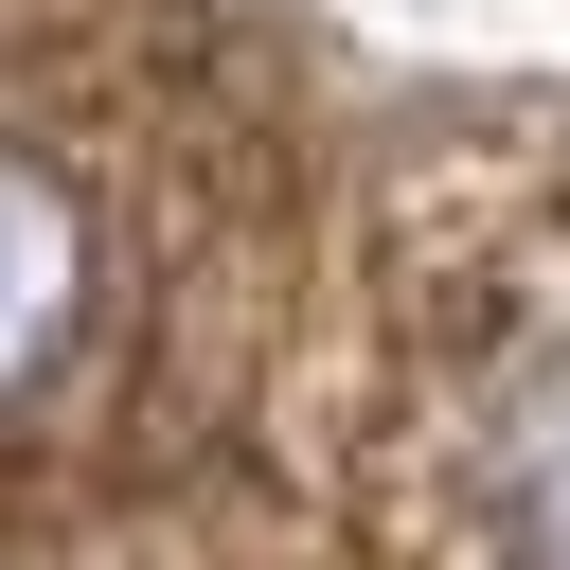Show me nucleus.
<instances>
[{"label": "nucleus", "instance_id": "1", "mask_svg": "<svg viewBox=\"0 0 570 570\" xmlns=\"http://www.w3.org/2000/svg\"><path fill=\"white\" fill-rule=\"evenodd\" d=\"M89 321H107V214L36 142H0V428L89 374Z\"/></svg>", "mask_w": 570, "mask_h": 570}, {"label": "nucleus", "instance_id": "2", "mask_svg": "<svg viewBox=\"0 0 570 570\" xmlns=\"http://www.w3.org/2000/svg\"><path fill=\"white\" fill-rule=\"evenodd\" d=\"M463 517L517 534V552H570V338H534L463 410Z\"/></svg>", "mask_w": 570, "mask_h": 570}]
</instances>
